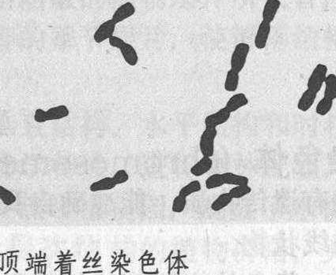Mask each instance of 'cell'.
Masks as SVG:
<instances>
[{
  "label": "cell",
  "instance_id": "cell-15",
  "mask_svg": "<svg viewBox=\"0 0 336 275\" xmlns=\"http://www.w3.org/2000/svg\"><path fill=\"white\" fill-rule=\"evenodd\" d=\"M222 178L225 184L231 185H248L249 179L243 175H236L233 173H223L222 175Z\"/></svg>",
  "mask_w": 336,
  "mask_h": 275
},
{
  "label": "cell",
  "instance_id": "cell-23",
  "mask_svg": "<svg viewBox=\"0 0 336 275\" xmlns=\"http://www.w3.org/2000/svg\"><path fill=\"white\" fill-rule=\"evenodd\" d=\"M223 185H225L224 181L222 178V175L220 174L211 175L206 180L205 185L207 189H216V188L221 187Z\"/></svg>",
  "mask_w": 336,
  "mask_h": 275
},
{
  "label": "cell",
  "instance_id": "cell-13",
  "mask_svg": "<svg viewBox=\"0 0 336 275\" xmlns=\"http://www.w3.org/2000/svg\"><path fill=\"white\" fill-rule=\"evenodd\" d=\"M317 93L313 91L307 89L301 95L300 99L298 100V108L301 112H305L309 111L311 107H313L317 99Z\"/></svg>",
  "mask_w": 336,
  "mask_h": 275
},
{
  "label": "cell",
  "instance_id": "cell-4",
  "mask_svg": "<svg viewBox=\"0 0 336 275\" xmlns=\"http://www.w3.org/2000/svg\"><path fill=\"white\" fill-rule=\"evenodd\" d=\"M217 129L206 127L199 140V149L203 156L212 158L214 153V141L217 137Z\"/></svg>",
  "mask_w": 336,
  "mask_h": 275
},
{
  "label": "cell",
  "instance_id": "cell-14",
  "mask_svg": "<svg viewBox=\"0 0 336 275\" xmlns=\"http://www.w3.org/2000/svg\"><path fill=\"white\" fill-rule=\"evenodd\" d=\"M117 184L113 181L112 178H104L95 182L92 183L89 186V190L93 193L100 191H107L114 189Z\"/></svg>",
  "mask_w": 336,
  "mask_h": 275
},
{
  "label": "cell",
  "instance_id": "cell-3",
  "mask_svg": "<svg viewBox=\"0 0 336 275\" xmlns=\"http://www.w3.org/2000/svg\"><path fill=\"white\" fill-rule=\"evenodd\" d=\"M250 46L247 43H239L235 46L230 59L231 69L240 72L244 69L249 54Z\"/></svg>",
  "mask_w": 336,
  "mask_h": 275
},
{
  "label": "cell",
  "instance_id": "cell-17",
  "mask_svg": "<svg viewBox=\"0 0 336 275\" xmlns=\"http://www.w3.org/2000/svg\"><path fill=\"white\" fill-rule=\"evenodd\" d=\"M336 77L334 74H331L327 75L324 84H325V89H324V95L323 97H326L328 99L334 100L336 98Z\"/></svg>",
  "mask_w": 336,
  "mask_h": 275
},
{
  "label": "cell",
  "instance_id": "cell-22",
  "mask_svg": "<svg viewBox=\"0 0 336 275\" xmlns=\"http://www.w3.org/2000/svg\"><path fill=\"white\" fill-rule=\"evenodd\" d=\"M0 200H2L5 205L11 206L16 202L17 197L12 192L0 185Z\"/></svg>",
  "mask_w": 336,
  "mask_h": 275
},
{
  "label": "cell",
  "instance_id": "cell-20",
  "mask_svg": "<svg viewBox=\"0 0 336 275\" xmlns=\"http://www.w3.org/2000/svg\"><path fill=\"white\" fill-rule=\"evenodd\" d=\"M333 101L332 99H328L326 97H323L319 103H317V107H316V112L317 114L320 116H324L327 113H329L330 111L332 110V106H333Z\"/></svg>",
  "mask_w": 336,
  "mask_h": 275
},
{
  "label": "cell",
  "instance_id": "cell-21",
  "mask_svg": "<svg viewBox=\"0 0 336 275\" xmlns=\"http://www.w3.org/2000/svg\"><path fill=\"white\" fill-rule=\"evenodd\" d=\"M201 190V184L199 181H193L190 183H188V185H184V187L180 189L179 192V195L184 196V197H188L192 194L199 192Z\"/></svg>",
  "mask_w": 336,
  "mask_h": 275
},
{
  "label": "cell",
  "instance_id": "cell-7",
  "mask_svg": "<svg viewBox=\"0 0 336 275\" xmlns=\"http://www.w3.org/2000/svg\"><path fill=\"white\" fill-rule=\"evenodd\" d=\"M271 23L265 21L260 22L258 30L256 32L255 40H254L256 49H259V50L265 49V47L266 46V43L268 41L269 36L271 33Z\"/></svg>",
  "mask_w": 336,
  "mask_h": 275
},
{
  "label": "cell",
  "instance_id": "cell-18",
  "mask_svg": "<svg viewBox=\"0 0 336 275\" xmlns=\"http://www.w3.org/2000/svg\"><path fill=\"white\" fill-rule=\"evenodd\" d=\"M232 200H233V198L231 197L229 193L221 194L216 200H213L211 208L213 211H219L225 208H227Z\"/></svg>",
  "mask_w": 336,
  "mask_h": 275
},
{
  "label": "cell",
  "instance_id": "cell-12",
  "mask_svg": "<svg viewBox=\"0 0 336 275\" xmlns=\"http://www.w3.org/2000/svg\"><path fill=\"white\" fill-rule=\"evenodd\" d=\"M248 103V99L246 94L237 93L230 98L225 107L230 113H233V112H237V110H239L241 107L247 105Z\"/></svg>",
  "mask_w": 336,
  "mask_h": 275
},
{
  "label": "cell",
  "instance_id": "cell-24",
  "mask_svg": "<svg viewBox=\"0 0 336 275\" xmlns=\"http://www.w3.org/2000/svg\"><path fill=\"white\" fill-rule=\"evenodd\" d=\"M187 198L178 195L174 198L173 204H172V210L175 213H181L184 211L186 208Z\"/></svg>",
  "mask_w": 336,
  "mask_h": 275
},
{
  "label": "cell",
  "instance_id": "cell-19",
  "mask_svg": "<svg viewBox=\"0 0 336 275\" xmlns=\"http://www.w3.org/2000/svg\"><path fill=\"white\" fill-rule=\"evenodd\" d=\"M252 192V188L248 186V185H236L234 188L231 189L229 192V194L230 195L231 197L233 199H240V198L244 197L246 195L251 194Z\"/></svg>",
  "mask_w": 336,
  "mask_h": 275
},
{
  "label": "cell",
  "instance_id": "cell-11",
  "mask_svg": "<svg viewBox=\"0 0 336 275\" xmlns=\"http://www.w3.org/2000/svg\"><path fill=\"white\" fill-rule=\"evenodd\" d=\"M212 166H213V160L211 159V157L203 156L199 161L192 166L190 172L194 176L200 177L210 171Z\"/></svg>",
  "mask_w": 336,
  "mask_h": 275
},
{
  "label": "cell",
  "instance_id": "cell-2",
  "mask_svg": "<svg viewBox=\"0 0 336 275\" xmlns=\"http://www.w3.org/2000/svg\"><path fill=\"white\" fill-rule=\"evenodd\" d=\"M70 112L68 107L65 105L56 106L52 107L48 111L42 109L36 110L34 113V120L38 123H44L48 121L59 120L67 118L69 115Z\"/></svg>",
  "mask_w": 336,
  "mask_h": 275
},
{
  "label": "cell",
  "instance_id": "cell-9",
  "mask_svg": "<svg viewBox=\"0 0 336 275\" xmlns=\"http://www.w3.org/2000/svg\"><path fill=\"white\" fill-rule=\"evenodd\" d=\"M136 11V7L131 2H125L115 11L112 15V19L116 23H121L126 19L133 16Z\"/></svg>",
  "mask_w": 336,
  "mask_h": 275
},
{
  "label": "cell",
  "instance_id": "cell-10",
  "mask_svg": "<svg viewBox=\"0 0 336 275\" xmlns=\"http://www.w3.org/2000/svg\"><path fill=\"white\" fill-rule=\"evenodd\" d=\"M281 6L279 0H266L263 9V21L271 23Z\"/></svg>",
  "mask_w": 336,
  "mask_h": 275
},
{
  "label": "cell",
  "instance_id": "cell-8",
  "mask_svg": "<svg viewBox=\"0 0 336 275\" xmlns=\"http://www.w3.org/2000/svg\"><path fill=\"white\" fill-rule=\"evenodd\" d=\"M231 113L226 107L220 109L215 113H212L206 117L204 120L206 127L216 128L217 126L224 124L230 118Z\"/></svg>",
  "mask_w": 336,
  "mask_h": 275
},
{
  "label": "cell",
  "instance_id": "cell-6",
  "mask_svg": "<svg viewBox=\"0 0 336 275\" xmlns=\"http://www.w3.org/2000/svg\"><path fill=\"white\" fill-rule=\"evenodd\" d=\"M116 27L117 23L112 19L104 21L93 34V40L97 44H101L106 40H108L111 36H113Z\"/></svg>",
  "mask_w": 336,
  "mask_h": 275
},
{
  "label": "cell",
  "instance_id": "cell-16",
  "mask_svg": "<svg viewBox=\"0 0 336 275\" xmlns=\"http://www.w3.org/2000/svg\"><path fill=\"white\" fill-rule=\"evenodd\" d=\"M239 73L234 71L233 69H230L227 72L226 80H225L224 88L226 91L230 92V93L235 92L239 86Z\"/></svg>",
  "mask_w": 336,
  "mask_h": 275
},
{
  "label": "cell",
  "instance_id": "cell-1",
  "mask_svg": "<svg viewBox=\"0 0 336 275\" xmlns=\"http://www.w3.org/2000/svg\"><path fill=\"white\" fill-rule=\"evenodd\" d=\"M111 46L121 50V55L124 59L125 63L135 66L139 62V55L137 51L131 44L125 42L124 40L118 36H112L108 39Z\"/></svg>",
  "mask_w": 336,
  "mask_h": 275
},
{
  "label": "cell",
  "instance_id": "cell-5",
  "mask_svg": "<svg viewBox=\"0 0 336 275\" xmlns=\"http://www.w3.org/2000/svg\"><path fill=\"white\" fill-rule=\"evenodd\" d=\"M328 75V66L322 63L317 64L309 77L307 87L309 90L314 93H319L323 86L326 77Z\"/></svg>",
  "mask_w": 336,
  "mask_h": 275
},
{
  "label": "cell",
  "instance_id": "cell-25",
  "mask_svg": "<svg viewBox=\"0 0 336 275\" xmlns=\"http://www.w3.org/2000/svg\"><path fill=\"white\" fill-rule=\"evenodd\" d=\"M112 179L117 185H121L124 183L127 182L129 179V175L125 170H119L115 173V175L112 177Z\"/></svg>",
  "mask_w": 336,
  "mask_h": 275
}]
</instances>
